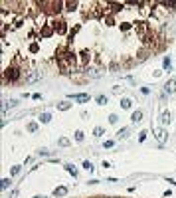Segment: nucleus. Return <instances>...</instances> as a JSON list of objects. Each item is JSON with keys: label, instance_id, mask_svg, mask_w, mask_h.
Returning <instances> with one entry per match:
<instances>
[{"label": "nucleus", "instance_id": "obj_2", "mask_svg": "<svg viewBox=\"0 0 176 198\" xmlns=\"http://www.w3.org/2000/svg\"><path fill=\"white\" fill-rule=\"evenodd\" d=\"M152 135L157 137V141H158V145H160V147L166 143V137H168V135H166V131H164L162 127H154V129H152Z\"/></svg>", "mask_w": 176, "mask_h": 198}, {"label": "nucleus", "instance_id": "obj_30", "mask_svg": "<svg viewBox=\"0 0 176 198\" xmlns=\"http://www.w3.org/2000/svg\"><path fill=\"white\" fill-rule=\"evenodd\" d=\"M59 145H61V147H67V145H69V139L61 137V139H59Z\"/></svg>", "mask_w": 176, "mask_h": 198}, {"label": "nucleus", "instance_id": "obj_36", "mask_svg": "<svg viewBox=\"0 0 176 198\" xmlns=\"http://www.w3.org/2000/svg\"><path fill=\"white\" fill-rule=\"evenodd\" d=\"M34 198H46V196H34Z\"/></svg>", "mask_w": 176, "mask_h": 198}, {"label": "nucleus", "instance_id": "obj_18", "mask_svg": "<svg viewBox=\"0 0 176 198\" xmlns=\"http://www.w3.org/2000/svg\"><path fill=\"white\" fill-rule=\"evenodd\" d=\"M65 171L69 172V174H73V178L77 176V168H75V166H71V165H67V166H65Z\"/></svg>", "mask_w": 176, "mask_h": 198}, {"label": "nucleus", "instance_id": "obj_29", "mask_svg": "<svg viewBox=\"0 0 176 198\" xmlns=\"http://www.w3.org/2000/svg\"><path fill=\"white\" fill-rule=\"evenodd\" d=\"M8 186H10V178H2V188L6 190Z\"/></svg>", "mask_w": 176, "mask_h": 198}, {"label": "nucleus", "instance_id": "obj_26", "mask_svg": "<svg viewBox=\"0 0 176 198\" xmlns=\"http://www.w3.org/2000/svg\"><path fill=\"white\" fill-rule=\"evenodd\" d=\"M83 168H85V171H89V172H91V171H93V165L89 163V160H85V163H83Z\"/></svg>", "mask_w": 176, "mask_h": 198}, {"label": "nucleus", "instance_id": "obj_5", "mask_svg": "<svg viewBox=\"0 0 176 198\" xmlns=\"http://www.w3.org/2000/svg\"><path fill=\"white\" fill-rule=\"evenodd\" d=\"M174 91H176V77H172V79L166 81V85H164V93L168 95V93H174Z\"/></svg>", "mask_w": 176, "mask_h": 198}, {"label": "nucleus", "instance_id": "obj_21", "mask_svg": "<svg viewBox=\"0 0 176 198\" xmlns=\"http://www.w3.org/2000/svg\"><path fill=\"white\" fill-rule=\"evenodd\" d=\"M42 123H50V121H52V115H50V113H42Z\"/></svg>", "mask_w": 176, "mask_h": 198}, {"label": "nucleus", "instance_id": "obj_3", "mask_svg": "<svg viewBox=\"0 0 176 198\" xmlns=\"http://www.w3.org/2000/svg\"><path fill=\"white\" fill-rule=\"evenodd\" d=\"M4 77H6L8 79V81H18V79H20V69H18V67H8V69H6V72H4Z\"/></svg>", "mask_w": 176, "mask_h": 198}, {"label": "nucleus", "instance_id": "obj_24", "mask_svg": "<svg viewBox=\"0 0 176 198\" xmlns=\"http://www.w3.org/2000/svg\"><path fill=\"white\" fill-rule=\"evenodd\" d=\"M121 8H123V4H117V2H113V4H111V10H113V12H119Z\"/></svg>", "mask_w": 176, "mask_h": 198}, {"label": "nucleus", "instance_id": "obj_25", "mask_svg": "<svg viewBox=\"0 0 176 198\" xmlns=\"http://www.w3.org/2000/svg\"><path fill=\"white\" fill-rule=\"evenodd\" d=\"M83 139H85V135H83V133H81V131H75V141H79V143H81Z\"/></svg>", "mask_w": 176, "mask_h": 198}, {"label": "nucleus", "instance_id": "obj_12", "mask_svg": "<svg viewBox=\"0 0 176 198\" xmlns=\"http://www.w3.org/2000/svg\"><path fill=\"white\" fill-rule=\"evenodd\" d=\"M129 133H131L129 127H123V129L117 133V137H119V139H127V137H129Z\"/></svg>", "mask_w": 176, "mask_h": 198}, {"label": "nucleus", "instance_id": "obj_8", "mask_svg": "<svg viewBox=\"0 0 176 198\" xmlns=\"http://www.w3.org/2000/svg\"><path fill=\"white\" fill-rule=\"evenodd\" d=\"M73 101H77V103H85V101H89V95L87 93H77V95H71Z\"/></svg>", "mask_w": 176, "mask_h": 198}, {"label": "nucleus", "instance_id": "obj_4", "mask_svg": "<svg viewBox=\"0 0 176 198\" xmlns=\"http://www.w3.org/2000/svg\"><path fill=\"white\" fill-rule=\"evenodd\" d=\"M53 32H58V34H65V32H67V26H65L63 20H58V22H53Z\"/></svg>", "mask_w": 176, "mask_h": 198}, {"label": "nucleus", "instance_id": "obj_28", "mask_svg": "<svg viewBox=\"0 0 176 198\" xmlns=\"http://www.w3.org/2000/svg\"><path fill=\"white\" fill-rule=\"evenodd\" d=\"M166 8H170V10H176V2H162Z\"/></svg>", "mask_w": 176, "mask_h": 198}, {"label": "nucleus", "instance_id": "obj_17", "mask_svg": "<svg viewBox=\"0 0 176 198\" xmlns=\"http://www.w3.org/2000/svg\"><path fill=\"white\" fill-rule=\"evenodd\" d=\"M71 107V103H67V101H61V103H58V109L59 111H67Z\"/></svg>", "mask_w": 176, "mask_h": 198}, {"label": "nucleus", "instance_id": "obj_27", "mask_svg": "<svg viewBox=\"0 0 176 198\" xmlns=\"http://www.w3.org/2000/svg\"><path fill=\"white\" fill-rule=\"evenodd\" d=\"M97 103H99V105H105V103H107V97H105V95H99V97H97Z\"/></svg>", "mask_w": 176, "mask_h": 198}, {"label": "nucleus", "instance_id": "obj_13", "mask_svg": "<svg viewBox=\"0 0 176 198\" xmlns=\"http://www.w3.org/2000/svg\"><path fill=\"white\" fill-rule=\"evenodd\" d=\"M77 6H79V2H65V10H67V12L77 10Z\"/></svg>", "mask_w": 176, "mask_h": 198}, {"label": "nucleus", "instance_id": "obj_14", "mask_svg": "<svg viewBox=\"0 0 176 198\" xmlns=\"http://www.w3.org/2000/svg\"><path fill=\"white\" fill-rule=\"evenodd\" d=\"M52 34H53V28H50V26H44V28H42V36H44V38H50Z\"/></svg>", "mask_w": 176, "mask_h": 198}, {"label": "nucleus", "instance_id": "obj_20", "mask_svg": "<svg viewBox=\"0 0 176 198\" xmlns=\"http://www.w3.org/2000/svg\"><path fill=\"white\" fill-rule=\"evenodd\" d=\"M162 67L170 72V67H172V61H170V58H164V61H162Z\"/></svg>", "mask_w": 176, "mask_h": 198}, {"label": "nucleus", "instance_id": "obj_19", "mask_svg": "<svg viewBox=\"0 0 176 198\" xmlns=\"http://www.w3.org/2000/svg\"><path fill=\"white\" fill-rule=\"evenodd\" d=\"M93 135H95V137H103V135H105L103 127H95V129H93Z\"/></svg>", "mask_w": 176, "mask_h": 198}, {"label": "nucleus", "instance_id": "obj_16", "mask_svg": "<svg viewBox=\"0 0 176 198\" xmlns=\"http://www.w3.org/2000/svg\"><path fill=\"white\" fill-rule=\"evenodd\" d=\"M79 56H81V66H85V64L89 61V52L85 50V52H81V53H79Z\"/></svg>", "mask_w": 176, "mask_h": 198}, {"label": "nucleus", "instance_id": "obj_31", "mask_svg": "<svg viewBox=\"0 0 176 198\" xmlns=\"http://www.w3.org/2000/svg\"><path fill=\"white\" fill-rule=\"evenodd\" d=\"M117 121H119V117L115 115V113H113V115H109V123H113V125H115Z\"/></svg>", "mask_w": 176, "mask_h": 198}, {"label": "nucleus", "instance_id": "obj_23", "mask_svg": "<svg viewBox=\"0 0 176 198\" xmlns=\"http://www.w3.org/2000/svg\"><path fill=\"white\" fill-rule=\"evenodd\" d=\"M28 131L36 133V131H38V123H28Z\"/></svg>", "mask_w": 176, "mask_h": 198}, {"label": "nucleus", "instance_id": "obj_10", "mask_svg": "<svg viewBox=\"0 0 176 198\" xmlns=\"http://www.w3.org/2000/svg\"><path fill=\"white\" fill-rule=\"evenodd\" d=\"M170 121H172V117H170V113H168V111H164L162 115H160V123H162V125H168Z\"/></svg>", "mask_w": 176, "mask_h": 198}, {"label": "nucleus", "instance_id": "obj_22", "mask_svg": "<svg viewBox=\"0 0 176 198\" xmlns=\"http://www.w3.org/2000/svg\"><path fill=\"white\" fill-rule=\"evenodd\" d=\"M121 105H123V109H129V107L133 105V101H131V99H123V101H121Z\"/></svg>", "mask_w": 176, "mask_h": 198}, {"label": "nucleus", "instance_id": "obj_32", "mask_svg": "<svg viewBox=\"0 0 176 198\" xmlns=\"http://www.w3.org/2000/svg\"><path fill=\"white\" fill-rule=\"evenodd\" d=\"M146 135H149L146 131H141V135H138V141H144V139H146Z\"/></svg>", "mask_w": 176, "mask_h": 198}, {"label": "nucleus", "instance_id": "obj_34", "mask_svg": "<svg viewBox=\"0 0 176 198\" xmlns=\"http://www.w3.org/2000/svg\"><path fill=\"white\" fill-rule=\"evenodd\" d=\"M18 172H20V166H14V168H12V176H14V174H18Z\"/></svg>", "mask_w": 176, "mask_h": 198}, {"label": "nucleus", "instance_id": "obj_6", "mask_svg": "<svg viewBox=\"0 0 176 198\" xmlns=\"http://www.w3.org/2000/svg\"><path fill=\"white\" fill-rule=\"evenodd\" d=\"M40 79H42V72H32L26 75V83H36Z\"/></svg>", "mask_w": 176, "mask_h": 198}, {"label": "nucleus", "instance_id": "obj_7", "mask_svg": "<svg viewBox=\"0 0 176 198\" xmlns=\"http://www.w3.org/2000/svg\"><path fill=\"white\" fill-rule=\"evenodd\" d=\"M146 32H149V26H146L144 22H138V24H137V34L144 40V38H146Z\"/></svg>", "mask_w": 176, "mask_h": 198}, {"label": "nucleus", "instance_id": "obj_15", "mask_svg": "<svg viewBox=\"0 0 176 198\" xmlns=\"http://www.w3.org/2000/svg\"><path fill=\"white\" fill-rule=\"evenodd\" d=\"M138 58H137V61H143V59H146L149 58V50H141V52L137 53Z\"/></svg>", "mask_w": 176, "mask_h": 198}, {"label": "nucleus", "instance_id": "obj_9", "mask_svg": "<svg viewBox=\"0 0 176 198\" xmlns=\"http://www.w3.org/2000/svg\"><path fill=\"white\" fill-rule=\"evenodd\" d=\"M131 121H133V123H141V121H143V111L137 109V111L131 115Z\"/></svg>", "mask_w": 176, "mask_h": 198}, {"label": "nucleus", "instance_id": "obj_33", "mask_svg": "<svg viewBox=\"0 0 176 198\" xmlns=\"http://www.w3.org/2000/svg\"><path fill=\"white\" fill-rule=\"evenodd\" d=\"M113 145H115V143H113V141H105V149H111Z\"/></svg>", "mask_w": 176, "mask_h": 198}, {"label": "nucleus", "instance_id": "obj_1", "mask_svg": "<svg viewBox=\"0 0 176 198\" xmlns=\"http://www.w3.org/2000/svg\"><path fill=\"white\" fill-rule=\"evenodd\" d=\"M75 53L71 52V50H61V52L58 53V66L61 67V73H67L69 72V67L75 66Z\"/></svg>", "mask_w": 176, "mask_h": 198}, {"label": "nucleus", "instance_id": "obj_35", "mask_svg": "<svg viewBox=\"0 0 176 198\" xmlns=\"http://www.w3.org/2000/svg\"><path fill=\"white\" fill-rule=\"evenodd\" d=\"M10 198H18V190H12V192H10Z\"/></svg>", "mask_w": 176, "mask_h": 198}, {"label": "nucleus", "instance_id": "obj_11", "mask_svg": "<svg viewBox=\"0 0 176 198\" xmlns=\"http://www.w3.org/2000/svg\"><path fill=\"white\" fill-rule=\"evenodd\" d=\"M67 194V188L65 186H58L56 190H53V196H65Z\"/></svg>", "mask_w": 176, "mask_h": 198}]
</instances>
